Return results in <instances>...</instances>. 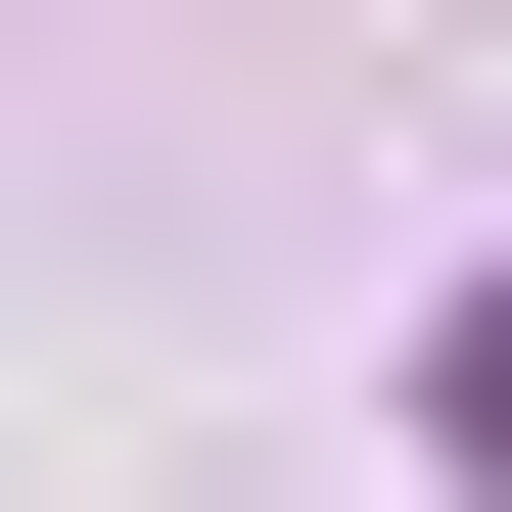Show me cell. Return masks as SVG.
Masks as SVG:
<instances>
[{
    "instance_id": "obj_1",
    "label": "cell",
    "mask_w": 512,
    "mask_h": 512,
    "mask_svg": "<svg viewBox=\"0 0 512 512\" xmlns=\"http://www.w3.org/2000/svg\"><path fill=\"white\" fill-rule=\"evenodd\" d=\"M419 466H466V512H512V280H466V326H419Z\"/></svg>"
}]
</instances>
